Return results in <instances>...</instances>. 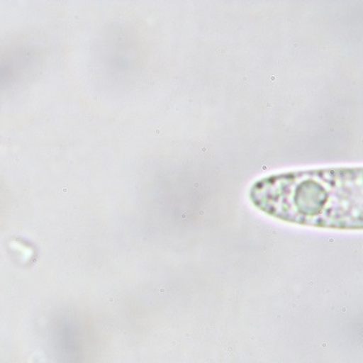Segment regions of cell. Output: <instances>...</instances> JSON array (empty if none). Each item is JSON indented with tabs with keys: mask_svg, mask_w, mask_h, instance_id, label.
<instances>
[{
	"mask_svg": "<svg viewBox=\"0 0 363 363\" xmlns=\"http://www.w3.org/2000/svg\"><path fill=\"white\" fill-rule=\"evenodd\" d=\"M362 167L296 170L253 184V206L277 220L318 228L362 229Z\"/></svg>",
	"mask_w": 363,
	"mask_h": 363,
	"instance_id": "obj_1",
	"label": "cell"
}]
</instances>
